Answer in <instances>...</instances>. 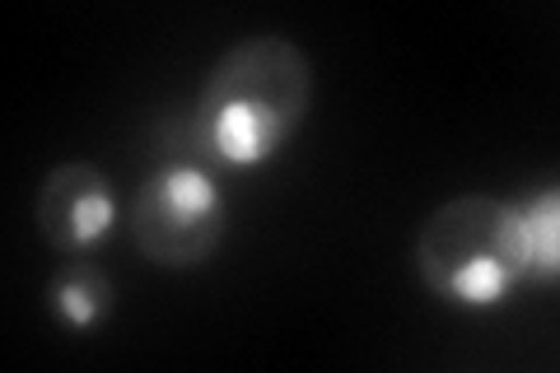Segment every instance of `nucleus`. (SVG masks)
Returning a JSON list of instances; mask_svg holds the SVG:
<instances>
[{
  "label": "nucleus",
  "instance_id": "1",
  "mask_svg": "<svg viewBox=\"0 0 560 373\" xmlns=\"http://www.w3.org/2000/svg\"><path fill=\"white\" fill-rule=\"evenodd\" d=\"M313 113V66L280 33L238 38L206 70L197 136L224 168H267Z\"/></svg>",
  "mask_w": 560,
  "mask_h": 373
},
{
  "label": "nucleus",
  "instance_id": "2",
  "mask_svg": "<svg viewBox=\"0 0 560 373\" xmlns=\"http://www.w3.org/2000/svg\"><path fill=\"white\" fill-rule=\"evenodd\" d=\"M416 276L434 299L453 308H500L528 290L514 243L510 197L463 191L430 210L416 234Z\"/></svg>",
  "mask_w": 560,
  "mask_h": 373
},
{
  "label": "nucleus",
  "instance_id": "3",
  "mask_svg": "<svg viewBox=\"0 0 560 373\" xmlns=\"http://www.w3.org/2000/svg\"><path fill=\"white\" fill-rule=\"evenodd\" d=\"M230 234V197L197 159L154 168L131 197V243L160 271H197Z\"/></svg>",
  "mask_w": 560,
  "mask_h": 373
},
{
  "label": "nucleus",
  "instance_id": "4",
  "mask_svg": "<svg viewBox=\"0 0 560 373\" xmlns=\"http://www.w3.org/2000/svg\"><path fill=\"white\" fill-rule=\"evenodd\" d=\"M38 234L57 257H90L121 224V197L113 177L90 159H66L38 187Z\"/></svg>",
  "mask_w": 560,
  "mask_h": 373
},
{
  "label": "nucleus",
  "instance_id": "5",
  "mask_svg": "<svg viewBox=\"0 0 560 373\" xmlns=\"http://www.w3.org/2000/svg\"><path fill=\"white\" fill-rule=\"evenodd\" d=\"M117 308L108 271L90 257H66L47 280V313L66 331H98Z\"/></svg>",
  "mask_w": 560,
  "mask_h": 373
},
{
  "label": "nucleus",
  "instance_id": "6",
  "mask_svg": "<svg viewBox=\"0 0 560 373\" xmlns=\"http://www.w3.org/2000/svg\"><path fill=\"white\" fill-rule=\"evenodd\" d=\"M510 215H514V243H518L528 290L556 285V276H560V191L547 183V187L528 191V197H510Z\"/></svg>",
  "mask_w": 560,
  "mask_h": 373
}]
</instances>
